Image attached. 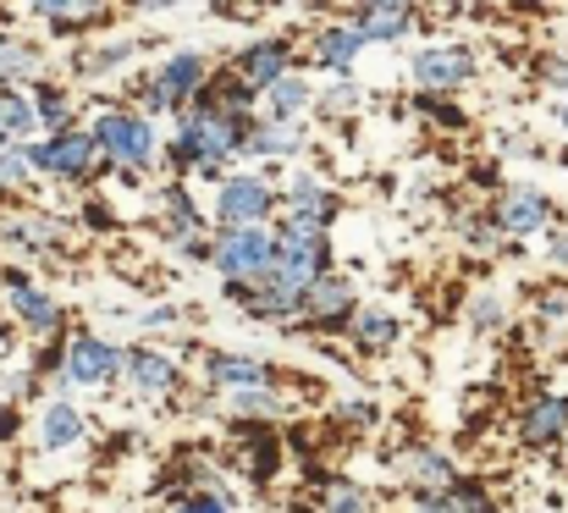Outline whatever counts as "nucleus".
Here are the masks:
<instances>
[{"instance_id":"nucleus-1","label":"nucleus","mask_w":568,"mask_h":513,"mask_svg":"<svg viewBox=\"0 0 568 513\" xmlns=\"http://www.w3.org/2000/svg\"><path fill=\"white\" fill-rule=\"evenodd\" d=\"M260 111H183L172 117V139L161 144V182H221L243 161Z\"/></svg>"},{"instance_id":"nucleus-2","label":"nucleus","mask_w":568,"mask_h":513,"mask_svg":"<svg viewBox=\"0 0 568 513\" xmlns=\"http://www.w3.org/2000/svg\"><path fill=\"white\" fill-rule=\"evenodd\" d=\"M105 171H122V177H150L161 171V128L150 117H139L128 100H100L94 117L83 122Z\"/></svg>"},{"instance_id":"nucleus-3","label":"nucleus","mask_w":568,"mask_h":513,"mask_svg":"<svg viewBox=\"0 0 568 513\" xmlns=\"http://www.w3.org/2000/svg\"><path fill=\"white\" fill-rule=\"evenodd\" d=\"M271 243H276V254H271V282L287 288L293 299H298L315 276H326V271L337 265L332 232L315 227V221H304V215H287V210H282V215L271 221Z\"/></svg>"},{"instance_id":"nucleus-4","label":"nucleus","mask_w":568,"mask_h":513,"mask_svg":"<svg viewBox=\"0 0 568 513\" xmlns=\"http://www.w3.org/2000/svg\"><path fill=\"white\" fill-rule=\"evenodd\" d=\"M0 310H6V321L33 342V348H39V342H61L72 332V326H67V304H61L50 288H39L28 265H0Z\"/></svg>"},{"instance_id":"nucleus-5","label":"nucleus","mask_w":568,"mask_h":513,"mask_svg":"<svg viewBox=\"0 0 568 513\" xmlns=\"http://www.w3.org/2000/svg\"><path fill=\"white\" fill-rule=\"evenodd\" d=\"M271 227H210L204 238V265L221 276V288H254L271 276Z\"/></svg>"},{"instance_id":"nucleus-6","label":"nucleus","mask_w":568,"mask_h":513,"mask_svg":"<svg viewBox=\"0 0 568 513\" xmlns=\"http://www.w3.org/2000/svg\"><path fill=\"white\" fill-rule=\"evenodd\" d=\"M282 215V182L271 171H232L210 193V227H271Z\"/></svg>"},{"instance_id":"nucleus-7","label":"nucleus","mask_w":568,"mask_h":513,"mask_svg":"<svg viewBox=\"0 0 568 513\" xmlns=\"http://www.w3.org/2000/svg\"><path fill=\"white\" fill-rule=\"evenodd\" d=\"M475 78H480V50H475V44H464V39L419 44V50L408 56V83H414V94L453 100V94H464Z\"/></svg>"},{"instance_id":"nucleus-8","label":"nucleus","mask_w":568,"mask_h":513,"mask_svg":"<svg viewBox=\"0 0 568 513\" xmlns=\"http://www.w3.org/2000/svg\"><path fill=\"white\" fill-rule=\"evenodd\" d=\"M359 288L343 265H332L326 276H315L304 293H298V315H293V332H315V338H343L354 310H359Z\"/></svg>"},{"instance_id":"nucleus-9","label":"nucleus","mask_w":568,"mask_h":513,"mask_svg":"<svg viewBox=\"0 0 568 513\" xmlns=\"http://www.w3.org/2000/svg\"><path fill=\"white\" fill-rule=\"evenodd\" d=\"M491 227L503 232V243H530V238H547L558 227V204L536 188V182H503L486 204Z\"/></svg>"},{"instance_id":"nucleus-10","label":"nucleus","mask_w":568,"mask_h":513,"mask_svg":"<svg viewBox=\"0 0 568 513\" xmlns=\"http://www.w3.org/2000/svg\"><path fill=\"white\" fill-rule=\"evenodd\" d=\"M28 161H33L39 182H61V188H83V182H94L105 171L89 128H72V133H55V139H33Z\"/></svg>"},{"instance_id":"nucleus-11","label":"nucleus","mask_w":568,"mask_h":513,"mask_svg":"<svg viewBox=\"0 0 568 513\" xmlns=\"http://www.w3.org/2000/svg\"><path fill=\"white\" fill-rule=\"evenodd\" d=\"M155 238L189 260H204V238H210V210L193 199L189 182H161L155 188Z\"/></svg>"},{"instance_id":"nucleus-12","label":"nucleus","mask_w":568,"mask_h":513,"mask_svg":"<svg viewBox=\"0 0 568 513\" xmlns=\"http://www.w3.org/2000/svg\"><path fill=\"white\" fill-rule=\"evenodd\" d=\"M122 381H128V392L144 398V403H183V392H189L183 359H178L172 348H155V342H133V348L122 353Z\"/></svg>"},{"instance_id":"nucleus-13","label":"nucleus","mask_w":568,"mask_h":513,"mask_svg":"<svg viewBox=\"0 0 568 513\" xmlns=\"http://www.w3.org/2000/svg\"><path fill=\"white\" fill-rule=\"evenodd\" d=\"M67 364H61V386L72 392V386H83V392H94V386H116L122 381V342H111L105 332H89V326H78V332H67Z\"/></svg>"},{"instance_id":"nucleus-14","label":"nucleus","mask_w":568,"mask_h":513,"mask_svg":"<svg viewBox=\"0 0 568 513\" xmlns=\"http://www.w3.org/2000/svg\"><path fill=\"white\" fill-rule=\"evenodd\" d=\"M226 67L243 78V89H254V100L265 94V89H276L287 72H298V44H293V33H248L232 56H226Z\"/></svg>"},{"instance_id":"nucleus-15","label":"nucleus","mask_w":568,"mask_h":513,"mask_svg":"<svg viewBox=\"0 0 568 513\" xmlns=\"http://www.w3.org/2000/svg\"><path fill=\"white\" fill-rule=\"evenodd\" d=\"M28 436H33V453H39V459H72V453H89L94 420L83 414L78 398H44Z\"/></svg>"},{"instance_id":"nucleus-16","label":"nucleus","mask_w":568,"mask_h":513,"mask_svg":"<svg viewBox=\"0 0 568 513\" xmlns=\"http://www.w3.org/2000/svg\"><path fill=\"white\" fill-rule=\"evenodd\" d=\"M0 249H11L22 260H55L72 249V227L55 210H11V215H0Z\"/></svg>"},{"instance_id":"nucleus-17","label":"nucleus","mask_w":568,"mask_h":513,"mask_svg":"<svg viewBox=\"0 0 568 513\" xmlns=\"http://www.w3.org/2000/svg\"><path fill=\"white\" fill-rule=\"evenodd\" d=\"M210 72H215V61L204 56V50H166L161 61H155V72H150V83H155V94H161V105H166V117H183L193 111V100L210 89Z\"/></svg>"},{"instance_id":"nucleus-18","label":"nucleus","mask_w":568,"mask_h":513,"mask_svg":"<svg viewBox=\"0 0 568 513\" xmlns=\"http://www.w3.org/2000/svg\"><path fill=\"white\" fill-rule=\"evenodd\" d=\"M199 375L210 392H282V370L260 353H243V348H210L199 359Z\"/></svg>"},{"instance_id":"nucleus-19","label":"nucleus","mask_w":568,"mask_h":513,"mask_svg":"<svg viewBox=\"0 0 568 513\" xmlns=\"http://www.w3.org/2000/svg\"><path fill=\"white\" fill-rule=\"evenodd\" d=\"M568 436V392L541 386L514 409V442L525 453H558V442Z\"/></svg>"},{"instance_id":"nucleus-20","label":"nucleus","mask_w":568,"mask_h":513,"mask_svg":"<svg viewBox=\"0 0 568 513\" xmlns=\"http://www.w3.org/2000/svg\"><path fill=\"white\" fill-rule=\"evenodd\" d=\"M392 475H397V486L408 492V503H419V497H447L453 481H458V464H453L447 447L408 442V447L392 459Z\"/></svg>"},{"instance_id":"nucleus-21","label":"nucleus","mask_w":568,"mask_h":513,"mask_svg":"<svg viewBox=\"0 0 568 513\" xmlns=\"http://www.w3.org/2000/svg\"><path fill=\"white\" fill-rule=\"evenodd\" d=\"M282 210L287 215H304V221H315V227H337V215H343V193L321 177V171L298 167L287 171V182H282Z\"/></svg>"},{"instance_id":"nucleus-22","label":"nucleus","mask_w":568,"mask_h":513,"mask_svg":"<svg viewBox=\"0 0 568 513\" xmlns=\"http://www.w3.org/2000/svg\"><path fill=\"white\" fill-rule=\"evenodd\" d=\"M359 56H365V39L354 33V22L337 11V17H326L315 33H310V67H321V72H332V78H343V72H354L359 67Z\"/></svg>"},{"instance_id":"nucleus-23","label":"nucleus","mask_w":568,"mask_h":513,"mask_svg":"<svg viewBox=\"0 0 568 513\" xmlns=\"http://www.w3.org/2000/svg\"><path fill=\"white\" fill-rule=\"evenodd\" d=\"M310 150V122H254L248 144H243V161H260V167H287Z\"/></svg>"},{"instance_id":"nucleus-24","label":"nucleus","mask_w":568,"mask_h":513,"mask_svg":"<svg viewBox=\"0 0 568 513\" xmlns=\"http://www.w3.org/2000/svg\"><path fill=\"white\" fill-rule=\"evenodd\" d=\"M17 17H28V22H44V28H50V39H89V33H94V28H105L116 11H111V6L39 0V6H28V11H17Z\"/></svg>"},{"instance_id":"nucleus-25","label":"nucleus","mask_w":568,"mask_h":513,"mask_svg":"<svg viewBox=\"0 0 568 513\" xmlns=\"http://www.w3.org/2000/svg\"><path fill=\"white\" fill-rule=\"evenodd\" d=\"M343 17H348V22H354V33L365 39V50H371V44H397V39H408V28L419 22V11H414V6H403V0L348 6Z\"/></svg>"},{"instance_id":"nucleus-26","label":"nucleus","mask_w":568,"mask_h":513,"mask_svg":"<svg viewBox=\"0 0 568 513\" xmlns=\"http://www.w3.org/2000/svg\"><path fill=\"white\" fill-rule=\"evenodd\" d=\"M28 100H33V117H39V139H55V133L83 128V122H78V94H72V83L39 78V83H28Z\"/></svg>"},{"instance_id":"nucleus-27","label":"nucleus","mask_w":568,"mask_h":513,"mask_svg":"<svg viewBox=\"0 0 568 513\" xmlns=\"http://www.w3.org/2000/svg\"><path fill=\"white\" fill-rule=\"evenodd\" d=\"M343 338H348V348H354V353H365V359H381V353H392V348H397L403 326H397V315H392L386 304H359Z\"/></svg>"},{"instance_id":"nucleus-28","label":"nucleus","mask_w":568,"mask_h":513,"mask_svg":"<svg viewBox=\"0 0 568 513\" xmlns=\"http://www.w3.org/2000/svg\"><path fill=\"white\" fill-rule=\"evenodd\" d=\"M144 44H155V39H94V44H83V50L72 56V72L89 78V83L116 78V72H128V61H133Z\"/></svg>"},{"instance_id":"nucleus-29","label":"nucleus","mask_w":568,"mask_h":513,"mask_svg":"<svg viewBox=\"0 0 568 513\" xmlns=\"http://www.w3.org/2000/svg\"><path fill=\"white\" fill-rule=\"evenodd\" d=\"M260 117L265 122H310L315 117V83L304 72H287L276 89L260 94Z\"/></svg>"},{"instance_id":"nucleus-30","label":"nucleus","mask_w":568,"mask_h":513,"mask_svg":"<svg viewBox=\"0 0 568 513\" xmlns=\"http://www.w3.org/2000/svg\"><path fill=\"white\" fill-rule=\"evenodd\" d=\"M44 78V44L28 33H0V83L6 89H28Z\"/></svg>"},{"instance_id":"nucleus-31","label":"nucleus","mask_w":568,"mask_h":513,"mask_svg":"<svg viewBox=\"0 0 568 513\" xmlns=\"http://www.w3.org/2000/svg\"><path fill=\"white\" fill-rule=\"evenodd\" d=\"M315 513H376V492L365 486V481H354V475H326L321 486H315Z\"/></svg>"},{"instance_id":"nucleus-32","label":"nucleus","mask_w":568,"mask_h":513,"mask_svg":"<svg viewBox=\"0 0 568 513\" xmlns=\"http://www.w3.org/2000/svg\"><path fill=\"white\" fill-rule=\"evenodd\" d=\"M237 447H243V475L254 486H271L282 470V436L276 431H237Z\"/></svg>"},{"instance_id":"nucleus-33","label":"nucleus","mask_w":568,"mask_h":513,"mask_svg":"<svg viewBox=\"0 0 568 513\" xmlns=\"http://www.w3.org/2000/svg\"><path fill=\"white\" fill-rule=\"evenodd\" d=\"M359 105H365V83L354 72H343L332 83H315V117L321 122H348V117H359Z\"/></svg>"},{"instance_id":"nucleus-34","label":"nucleus","mask_w":568,"mask_h":513,"mask_svg":"<svg viewBox=\"0 0 568 513\" xmlns=\"http://www.w3.org/2000/svg\"><path fill=\"white\" fill-rule=\"evenodd\" d=\"M39 139V117H33V100L28 89H6L0 83V144H33Z\"/></svg>"},{"instance_id":"nucleus-35","label":"nucleus","mask_w":568,"mask_h":513,"mask_svg":"<svg viewBox=\"0 0 568 513\" xmlns=\"http://www.w3.org/2000/svg\"><path fill=\"white\" fill-rule=\"evenodd\" d=\"M453 232H458V238H464V249H475L480 260H491L497 249H508V243H503V232L491 227L486 204H458V210H453Z\"/></svg>"},{"instance_id":"nucleus-36","label":"nucleus","mask_w":568,"mask_h":513,"mask_svg":"<svg viewBox=\"0 0 568 513\" xmlns=\"http://www.w3.org/2000/svg\"><path fill=\"white\" fill-rule=\"evenodd\" d=\"M486 503H491V492L475 475H458L447 497H419V503H408V513H480Z\"/></svg>"},{"instance_id":"nucleus-37","label":"nucleus","mask_w":568,"mask_h":513,"mask_svg":"<svg viewBox=\"0 0 568 513\" xmlns=\"http://www.w3.org/2000/svg\"><path fill=\"white\" fill-rule=\"evenodd\" d=\"M464 321H469V332H475V338H497V332H508V304H503V293H491V288L469 293Z\"/></svg>"},{"instance_id":"nucleus-38","label":"nucleus","mask_w":568,"mask_h":513,"mask_svg":"<svg viewBox=\"0 0 568 513\" xmlns=\"http://www.w3.org/2000/svg\"><path fill=\"white\" fill-rule=\"evenodd\" d=\"M530 310H536V326H541V332L564 338L568 332V282L564 276H552L547 288H536V304H530Z\"/></svg>"},{"instance_id":"nucleus-39","label":"nucleus","mask_w":568,"mask_h":513,"mask_svg":"<svg viewBox=\"0 0 568 513\" xmlns=\"http://www.w3.org/2000/svg\"><path fill=\"white\" fill-rule=\"evenodd\" d=\"M414 117H419V122H430L436 133H464V128H469L464 105H453V100H436V94H414Z\"/></svg>"},{"instance_id":"nucleus-40","label":"nucleus","mask_w":568,"mask_h":513,"mask_svg":"<svg viewBox=\"0 0 568 513\" xmlns=\"http://www.w3.org/2000/svg\"><path fill=\"white\" fill-rule=\"evenodd\" d=\"M39 177H33V161H28V144H11L0 150V193H28Z\"/></svg>"},{"instance_id":"nucleus-41","label":"nucleus","mask_w":568,"mask_h":513,"mask_svg":"<svg viewBox=\"0 0 568 513\" xmlns=\"http://www.w3.org/2000/svg\"><path fill=\"white\" fill-rule=\"evenodd\" d=\"M44 386H39V375L28 370V359L22 364H11V370H0V403H11V409H22V403H33Z\"/></svg>"},{"instance_id":"nucleus-42","label":"nucleus","mask_w":568,"mask_h":513,"mask_svg":"<svg viewBox=\"0 0 568 513\" xmlns=\"http://www.w3.org/2000/svg\"><path fill=\"white\" fill-rule=\"evenodd\" d=\"M161 513H237V497H232V486L226 492H183V497H166Z\"/></svg>"},{"instance_id":"nucleus-43","label":"nucleus","mask_w":568,"mask_h":513,"mask_svg":"<svg viewBox=\"0 0 568 513\" xmlns=\"http://www.w3.org/2000/svg\"><path fill=\"white\" fill-rule=\"evenodd\" d=\"M78 227H89V232H122V215H116L105 199H94V193H89V199L78 204Z\"/></svg>"},{"instance_id":"nucleus-44","label":"nucleus","mask_w":568,"mask_h":513,"mask_svg":"<svg viewBox=\"0 0 568 513\" xmlns=\"http://www.w3.org/2000/svg\"><path fill=\"white\" fill-rule=\"evenodd\" d=\"M536 83L547 89V94H558V100H568V50H552L541 67H536Z\"/></svg>"},{"instance_id":"nucleus-45","label":"nucleus","mask_w":568,"mask_h":513,"mask_svg":"<svg viewBox=\"0 0 568 513\" xmlns=\"http://www.w3.org/2000/svg\"><path fill=\"white\" fill-rule=\"evenodd\" d=\"M381 414H376V403H365V398H343L337 403V425H348V431H371Z\"/></svg>"},{"instance_id":"nucleus-46","label":"nucleus","mask_w":568,"mask_h":513,"mask_svg":"<svg viewBox=\"0 0 568 513\" xmlns=\"http://www.w3.org/2000/svg\"><path fill=\"white\" fill-rule=\"evenodd\" d=\"M178 321H183V304H172V299L139 315V326H144V332H166V326H178Z\"/></svg>"},{"instance_id":"nucleus-47","label":"nucleus","mask_w":568,"mask_h":513,"mask_svg":"<svg viewBox=\"0 0 568 513\" xmlns=\"http://www.w3.org/2000/svg\"><path fill=\"white\" fill-rule=\"evenodd\" d=\"M547 260L558 265V276L568 282V221H558V227L547 232Z\"/></svg>"},{"instance_id":"nucleus-48","label":"nucleus","mask_w":568,"mask_h":513,"mask_svg":"<svg viewBox=\"0 0 568 513\" xmlns=\"http://www.w3.org/2000/svg\"><path fill=\"white\" fill-rule=\"evenodd\" d=\"M552 459H558V470H564V475H568V436H564V442H558V453H552Z\"/></svg>"},{"instance_id":"nucleus-49","label":"nucleus","mask_w":568,"mask_h":513,"mask_svg":"<svg viewBox=\"0 0 568 513\" xmlns=\"http://www.w3.org/2000/svg\"><path fill=\"white\" fill-rule=\"evenodd\" d=\"M558 133H564V144H568V100L558 105Z\"/></svg>"},{"instance_id":"nucleus-50","label":"nucleus","mask_w":568,"mask_h":513,"mask_svg":"<svg viewBox=\"0 0 568 513\" xmlns=\"http://www.w3.org/2000/svg\"><path fill=\"white\" fill-rule=\"evenodd\" d=\"M0 409H6V403H0Z\"/></svg>"}]
</instances>
